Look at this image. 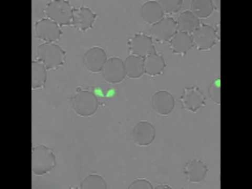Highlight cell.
<instances>
[{"label": "cell", "instance_id": "1", "mask_svg": "<svg viewBox=\"0 0 252 189\" xmlns=\"http://www.w3.org/2000/svg\"><path fill=\"white\" fill-rule=\"evenodd\" d=\"M36 59L47 69H55L64 64L66 52L54 43H44L38 46Z\"/></svg>", "mask_w": 252, "mask_h": 189}, {"label": "cell", "instance_id": "2", "mask_svg": "<svg viewBox=\"0 0 252 189\" xmlns=\"http://www.w3.org/2000/svg\"><path fill=\"white\" fill-rule=\"evenodd\" d=\"M73 9L64 0H53L47 4L44 12L47 18L61 27L72 25Z\"/></svg>", "mask_w": 252, "mask_h": 189}, {"label": "cell", "instance_id": "3", "mask_svg": "<svg viewBox=\"0 0 252 189\" xmlns=\"http://www.w3.org/2000/svg\"><path fill=\"white\" fill-rule=\"evenodd\" d=\"M72 104L75 113L84 117L94 115L98 107V101L95 94L88 91L78 92L72 98Z\"/></svg>", "mask_w": 252, "mask_h": 189}, {"label": "cell", "instance_id": "4", "mask_svg": "<svg viewBox=\"0 0 252 189\" xmlns=\"http://www.w3.org/2000/svg\"><path fill=\"white\" fill-rule=\"evenodd\" d=\"M55 165V157L51 150L44 146L34 147L32 151V171L43 175L51 171Z\"/></svg>", "mask_w": 252, "mask_h": 189}, {"label": "cell", "instance_id": "5", "mask_svg": "<svg viewBox=\"0 0 252 189\" xmlns=\"http://www.w3.org/2000/svg\"><path fill=\"white\" fill-rule=\"evenodd\" d=\"M193 46L199 51L209 50L216 44L217 33L212 27L200 25L191 35Z\"/></svg>", "mask_w": 252, "mask_h": 189}, {"label": "cell", "instance_id": "6", "mask_svg": "<svg viewBox=\"0 0 252 189\" xmlns=\"http://www.w3.org/2000/svg\"><path fill=\"white\" fill-rule=\"evenodd\" d=\"M180 101L185 109L192 113L198 112L206 105V98L203 93L195 86L184 89Z\"/></svg>", "mask_w": 252, "mask_h": 189}, {"label": "cell", "instance_id": "7", "mask_svg": "<svg viewBox=\"0 0 252 189\" xmlns=\"http://www.w3.org/2000/svg\"><path fill=\"white\" fill-rule=\"evenodd\" d=\"M35 36L46 43H54L62 34L60 26L48 18L37 21L34 25Z\"/></svg>", "mask_w": 252, "mask_h": 189}, {"label": "cell", "instance_id": "8", "mask_svg": "<svg viewBox=\"0 0 252 189\" xmlns=\"http://www.w3.org/2000/svg\"><path fill=\"white\" fill-rule=\"evenodd\" d=\"M101 72L105 80L112 84L123 82L126 76L124 61L120 58L108 59Z\"/></svg>", "mask_w": 252, "mask_h": 189}, {"label": "cell", "instance_id": "9", "mask_svg": "<svg viewBox=\"0 0 252 189\" xmlns=\"http://www.w3.org/2000/svg\"><path fill=\"white\" fill-rule=\"evenodd\" d=\"M128 45L131 54L143 59L157 53L153 38L145 34L134 35L130 39Z\"/></svg>", "mask_w": 252, "mask_h": 189}, {"label": "cell", "instance_id": "10", "mask_svg": "<svg viewBox=\"0 0 252 189\" xmlns=\"http://www.w3.org/2000/svg\"><path fill=\"white\" fill-rule=\"evenodd\" d=\"M178 31L177 21L171 17H163L152 26L151 32L158 41H169Z\"/></svg>", "mask_w": 252, "mask_h": 189}, {"label": "cell", "instance_id": "11", "mask_svg": "<svg viewBox=\"0 0 252 189\" xmlns=\"http://www.w3.org/2000/svg\"><path fill=\"white\" fill-rule=\"evenodd\" d=\"M132 139L139 146H147L153 143L156 131L154 125L147 121L137 123L132 130Z\"/></svg>", "mask_w": 252, "mask_h": 189}, {"label": "cell", "instance_id": "12", "mask_svg": "<svg viewBox=\"0 0 252 189\" xmlns=\"http://www.w3.org/2000/svg\"><path fill=\"white\" fill-rule=\"evenodd\" d=\"M152 106L157 114L167 116L174 109L175 99L170 92L165 90L158 91L153 94Z\"/></svg>", "mask_w": 252, "mask_h": 189}, {"label": "cell", "instance_id": "13", "mask_svg": "<svg viewBox=\"0 0 252 189\" xmlns=\"http://www.w3.org/2000/svg\"><path fill=\"white\" fill-rule=\"evenodd\" d=\"M106 51L99 47H93L87 51L83 57L85 67L90 72H101L107 60Z\"/></svg>", "mask_w": 252, "mask_h": 189}, {"label": "cell", "instance_id": "14", "mask_svg": "<svg viewBox=\"0 0 252 189\" xmlns=\"http://www.w3.org/2000/svg\"><path fill=\"white\" fill-rule=\"evenodd\" d=\"M96 19V14L89 7L74 8L72 26L80 32L91 29Z\"/></svg>", "mask_w": 252, "mask_h": 189}, {"label": "cell", "instance_id": "15", "mask_svg": "<svg viewBox=\"0 0 252 189\" xmlns=\"http://www.w3.org/2000/svg\"><path fill=\"white\" fill-rule=\"evenodd\" d=\"M208 171L207 165L204 162L200 160L193 159L186 163L184 174L189 182L198 184L206 178Z\"/></svg>", "mask_w": 252, "mask_h": 189}, {"label": "cell", "instance_id": "16", "mask_svg": "<svg viewBox=\"0 0 252 189\" xmlns=\"http://www.w3.org/2000/svg\"><path fill=\"white\" fill-rule=\"evenodd\" d=\"M164 12L158 1H150L145 3L141 7V18L149 25H154L164 17Z\"/></svg>", "mask_w": 252, "mask_h": 189}, {"label": "cell", "instance_id": "17", "mask_svg": "<svg viewBox=\"0 0 252 189\" xmlns=\"http://www.w3.org/2000/svg\"><path fill=\"white\" fill-rule=\"evenodd\" d=\"M171 50L177 54H185L190 51L193 46L190 34L178 31L169 41Z\"/></svg>", "mask_w": 252, "mask_h": 189}, {"label": "cell", "instance_id": "18", "mask_svg": "<svg viewBox=\"0 0 252 189\" xmlns=\"http://www.w3.org/2000/svg\"><path fill=\"white\" fill-rule=\"evenodd\" d=\"M126 76L138 78L145 73L144 59L131 54L124 61Z\"/></svg>", "mask_w": 252, "mask_h": 189}, {"label": "cell", "instance_id": "19", "mask_svg": "<svg viewBox=\"0 0 252 189\" xmlns=\"http://www.w3.org/2000/svg\"><path fill=\"white\" fill-rule=\"evenodd\" d=\"M176 21L178 31L189 34L194 32L201 25L200 19L191 11L189 10L181 12Z\"/></svg>", "mask_w": 252, "mask_h": 189}, {"label": "cell", "instance_id": "20", "mask_svg": "<svg viewBox=\"0 0 252 189\" xmlns=\"http://www.w3.org/2000/svg\"><path fill=\"white\" fill-rule=\"evenodd\" d=\"M165 67V62L161 55L157 53L144 59L145 73L152 76L161 74Z\"/></svg>", "mask_w": 252, "mask_h": 189}, {"label": "cell", "instance_id": "21", "mask_svg": "<svg viewBox=\"0 0 252 189\" xmlns=\"http://www.w3.org/2000/svg\"><path fill=\"white\" fill-rule=\"evenodd\" d=\"M46 68L40 62H32V90L41 89L45 85L47 79Z\"/></svg>", "mask_w": 252, "mask_h": 189}, {"label": "cell", "instance_id": "22", "mask_svg": "<svg viewBox=\"0 0 252 189\" xmlns=\"http://www.w3.org/2000/svg\"><path fill=\"white\" fill-rule=\"evenodd\" d=\"M214 10V3L210 0H193L190 4V11L199 19L208 18Z\"/></svg>", "mask_w": 252, "mask_h": 189}, {"label": "cell", "instance_id": "23", "mask_svg": "<svg viewBox=\"0 0 252 189\" xmlns=\"http://www.w3.org/2000/svg\"><path fill=\"white\" fill-rule=\"evenodd\" d=\"M82 189H105L107 185L103 178L97 175H91L83 181Z\"/></svg>", "mask_w": 252, "mask_h": 189}, {"label": "cell", "instance_id": "24", "mask_svg": "<svg viewBox=\"0 0 252 189\" xmlns=\"http://www.w3.org/2000/svg\"><path fill=\"white\" fill-rule=\"evenodd\" d=\"M158 2L161 5L164 13L167 14L177 13L182 8L184 3L181 0H161Z\"/></svg>", "mask_w": 252, "mask_h": 189}, {"label": "cell", "instance_id": "25", "mask_svg": "<svg viewBox=\"0 0 252 189\" xmlns=\"http://www.w3.org/2000/svg\"><path fill=\"white\" fill-rule=\"evenodd\" d=\"M220 78H217L211 83L209 94L211 99L218 104H220Z\"/></svg>", "mask_w": 252, "mask_h": 189}, {"label": "cell", "instance_id": "26", "mask_svg": "<svg viewBox=\"0 0 252 189\" xmlns=\"http://www.w3.org/2000/svg\"><path fill=\"white\" fill-rule=\"evenodd\" d=\"M129 189H150L154 188L153 186L149 181L144 179H138L132 181L128 187Z\"/></svg>", "mask_w": 252, "mask_h": 189}]
</instances>
